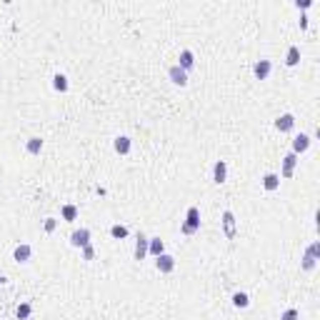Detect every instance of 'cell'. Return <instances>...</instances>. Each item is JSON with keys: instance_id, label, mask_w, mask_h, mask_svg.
I'll list each match as a JSON object with an SVG mask.
<instances>
[{"instance_id": "27", "label": "cell", "mask_w": 320, "mask_h": 320, "mask_svg": "<svg viewBox=\"0 0 320 320\" xmlns=\"http://www.w3.org/2000/svg\"><path fill=\"white\" fill-rule=\"evenodd\" d=\"M55 228H58V220H55V218H48V220H45V233H53Z\"/></svg>"}, {"instance_id": "2", "label": "cell", "mask_w": 320, "mask_h": 320, "mask_svg": "<svg viewBox=\"0 0 320 320\" xmlns=\"http://www.w3.org/2000/svg\"><path fill=\"white\" fill-rule=\"evenodd\" d=\"M318 260H320V243L318 240H313L310 245H308V250H305V255H303V270H313L315 265H318Z\"/></svg>"}, {"instance_id": "21", "label": "cell", "mask_w": 320, "mask_h": 320, "mask_svg": "<svg viewBox=\"0 0 320 320\" xmlns=\"http://www.w3.org/2000/svg\"><path fill=\"white\" fill-rule=\"evenodd\" d=\"M230 300H233V305H235V308H240V310L250 305V298H248V293H233V298H230Z\"/></svg>"}, {"instance_id": "7", "label": "cell", "mask_w": 320, "mask_h": 320, "mask_svg": "<svg viewBox=\"0 0 320 320\" xmlns=\"http://www.w3.org/2000/svg\"><path fill=\"white\" fill-rule=\"evenodd\" d=\"M70 245L73 248H85V245H90V230L88 228H80V230H73L70 233Z\"/></svg>"}, {"instance_id": "1", "label": "cell", "mask_w": 320, "mask_h": 320, "mask_svg": "<svg viewBox=\"0 0 320 320\" xmlns=\"http://www.w3.org/2000/svg\"><path fill=\"white\" fill-rule=\"evenodd\" d=\"M200 230V208L198 205H190L188 213H185V220L180 225V233L183 235H195Z\"/></svg>"}, {"instance_id": "22", "label": "cell", "mask_w": 320, "mask_h": 320, "mask_svg": "<svg viewBox=\"0 0 320 320\" xmlns=\"http://www.w3.org/2000/svg\"><path fill=\"white\" fill-rule=\"evenodd\" d=\"M68 85H70V83H68V78H65L63 73H55V75H53V88H55L58 93H65Z\"/></svg>"}, {"instance_id": "20", "label": "cell", "mask_w": 320, "mask_h": 320, "mask_svg": "<svg viewBox=\"0 0 320 320\" xmlns=\"http://www.w3.org/2000/svg\"><path fill=\"white\" fill-rule=\"evenodd\" d=\"M25 150H28V155H40V150H43V140H40L38 135H35V138H28Z\"/></svg>"}, {"instance_id": "6", "label": "cell", "mask_w": 320, "mask_h": 320, "mask_svg": "<svg viewBox=\"0 0 320 320\" xmlns=\"http://www.w3.org/2000/svg\"><path fill=\"white\" fill-rule=\"evenodd\" d=\"M310 143H313V138H310L308 133H298V135L293 138V150H290V153H295V155L300 158V155L310 148Z\"/></svg>"}, {"instance_id": "24", "label": "cell", "mask_w": 320, "mask_h": 320, "mask_svg": "<svg viewBox=\"0 0 320 320\" xmlns=\"http://www.w3.org/2000/svg\"><path fill=\"white\" fill-rule=\"evenodd\" d=\"M110 235H113L115 240H123V238H128V228L120 225V223H115V225L110 228Z\"/></svg>"}, {"instance_id": "4", "label": "cell", "mask_w": 320, "mask_h": 320, "mask_svg": "<svg viewBox=\"0 0 320 320\" xmlns=\"http://www.w3.org/2000/svg\"><path fill=\"white\" fill-rule=\"evenodd\" d=\"M298 163H300V158H298L295 153H288V155L283 158V168H280V178H283V180L293 178V175H295V168H298Z\"/></svg>"}, {"instance_id": "5", "label": "cell", "mask_w": 320, "mask_h": 320, "mask_svg": "<svg viewBox=\"0 0 320 320\" xmlns=\"http://www.w3.org/2000/svg\"><path fill=\"white\" fill-rule=\"evenodd\" d=\"M168 80H170L173 85H178V88H185V85H188V73H185L183 68H178V65H170V68H168Z\"/></svg>"}, {"instance_id": "17", "label": "cell", "mask_w": 320, "mask_h": 320, "mask_svg": "<svg viewBox=\"0 0 320 320\" xmlns=\"http://www.w3.org/2000/svg\"><path fill=\"white\" fill-rule=\"evenodd\" d=\"M60 218H63L65 223H75V220H78V205L65 203L63 208H60Z\"/></svg>"}, {"instance_id": "18", "label": "cell", "mask_w": 320, "mask_h": 320, "mask_svg": "<svg viewBox=\"0 0 320 320\" xmlns=\"http://www.w3.org/2000/svg\"><path fill=\"white\" fill-rule=\"evenodd\" d=\"M163 253H165V243L160 238H150L148 240V255L158 258V255H163Z\"/></svg>"}, {"instance_id": "30", "label": "cell", "mask_w": 320, "mask_h": 320, "mask_svg": "<svg viewBox=\"0 0 320 320\" xmlns=\"http://www.w3.org/2000/svg\"><path fill=\"white\" fill-rule=\"evenodd\" d=\"M0 283H5V278H3V275H0Z\"/></svg>"}, {"instance_id": "10", "label": "cell", "mask_w": 320, "mask_h": 320, "mask_svg": "<svg viewBox=\"0 0 320 320\" xmlns=\"http://www.w3.org/2000/svg\"><path fill=\"white\" fill-rule=\"evenodd\" d=\"M270 73H273V60H268V58H263V60H258L253 65V75H255L258 80H268Z\"/></svg>"}, {"instance_id": "11", "label": "cell", "mask_w": 320, "mask_h": 320, "mask_svg": "<svg viewBox=\"0 0 320 320\" xmlns=\"http://www.w3.org/2000/svg\"><path fill=\"white\" fill-rule=\"evenodd\" d=\"M225 180H228V163L225 160H218L213 165V183L215 185H223Z\"/></svg>"}, {"instance_id": "25", "label": "cell", "mask_w": 320, "mask_h": 320, "mask_svg": "<svg viewBox=\"0 0 320 320\" xmlns=\"http://www.w3.org/2000/svg\"><path fill=\"white\" fill-rule=\"evenodd\" d=\"M280 320H300V310L298 308H288L280 313Z\"/></svg>"}, {"instance_id": "15", "label": "cell", "mask_w": 320, "mask_h": 320, "mask_svg": "<svg viewBox=\"0 0 320 320\" xmlns=\"http://www.w3.org/2000/svg\"><path fill=\"white\" fill-rule=\"evenodd\" d=\"M178 68H183V70H185V73H188V70H193V68H195V53H193V50H180V58H178Z\"/></svg>"}, {"instance_id": "16", "label": "cell", "mask_w": 320, "mask_h": 320, "mask_svg": "<svg viewBox=\"0 0 320 320\" xmlns=\"http://www.w3.org/2000/svg\"><path fill=\"white\" fill-rule=\"evenodd\" d=\"M260 183H263V188H265L268 193H273V190L280 188V175H278V173H265Z\"/></svg>"}, {"instance_id": "3", "label": "cell", "mask_w": 320, "mask_h": 320, "mask_svg": "<svg viewBox=\"0 0 320 320\" xmlns=\"http://www.w3.org/2000/svg\"><path fill=\"white\" fill-rule=\"evenodd\" d=\"M223 235L228 240H235L238 238V223H235V213L233 210H225L223 213Z\"/></svg>"}, {"instance_id": "8", "label": "cell", "mask_w": 320, "mask_h": 320, "mask_svg": "<svg viewBox=\"0 0 320 320\" xmlns=\"http://www.w3.org/2000/svg\"><path fill=\"white\" fill-rule=\"evenodd\" d=\"M155 268H158V273L170 275V273L175 270V258L170 255V253H163V255L155 258Z\"/></svg>"}, {"instance_id": "19", "label": "cell", "mask_w": 320, "mask_h": 320, "mask_svg": "<svg viewBox=\"0 0 320 320\" xmlns=\"http://www.w3.org/2000/svg\"><path fill=\"white\" fill-rule=\"evenodd\" d=\"M298 63H300V48L298 45H290L288 53H285V65L288 68H295Z\"/></svg>"}, {"instance_id": "13", "label": "cell", "mask_w": 320, "mask_h": 320, "mask_svg": "<svg viewBox=\"0 0 320 320\" xmlns=\"http://www.w3.org/2000/svg\"><path fill=\"white\" fill-rule=\"evenodd\" d=\"M148 235H143V233H138V238H135V260H145V255H148Z\"/></svg>"}, {"instance_id": "29", "label": "cell", "mask_w": 320, "mask_h": 320, "mask_svg": "<svg viewBox=\"0 0 320 320\" xmlns=\"http://www.w3.org/2000/svg\"><path fill=\"white\" fill-rule=\"evenodd\" d=\"M300 28H303V30H308V15H305V13L300 15Z\"/></svg>"}, {"instance_id": "28", "label": "cell", "mask_w": 320, "mask_h": 320, "mask_svg": "<svg viewBox=\"0 0 320 320\" xmlns=\"http://www.w3.org/2000/svg\"><path fill=\"white\" fill-rule=\"evenodd\" d=\"M310 5H313V0H295V8L298 10H308Z\"/></svg>"}, {"instance_id": "14", "label": "cell", "mask_w": 320, "mask_h": 320, "mask_svg": "<svg viewBox=\"0 0 320 320\" xmlns=\"http://www.w3.org/2000/svg\"><path fill=\"white\" fill-rule=\"evenodd\" d=\"M113 148H115L118 155H128L130 150H133V140H130L128 135H118V138L113 140Z\"/></svg>"}, {"instance_id": "12", "label": "cell", "mask_w": 320, "mask_h": 320, "mask_svg": "<svg viewBox=\"0 0 320 320\" xmlns=\"http://www.w3.org/2000/svg\"><path fill=\"white\" fill-rule=\"evenodd\" d=\"M30 258H33V248H30L28 243H20V245L13 250V260H15V263H20V265H23V263H28Z\"/></svg>"}, {"instance_id": "26", "label": "cell", "mask_w": 320, "mask_h": 320, "mask_svg": "<svg viewBox=\"0 0 320 320\" xmlns=\"http://www.w3.org/2000/svg\"><path fill=\"white\" fill-rule=\"evenodd\" d=\"M80 253H83V260H93V258H95V248H93V243H90V245H85Z\"/></svg>"}, {"instance_id": "23", "label": "cell", "mask_w": 320, "mask_h": 320, "mask_svg": "<svg viewBox=\"0 0 320 320\" xmlns=\"http://www.w3.org/2000/svg\"><path fill=\"white\" fill-rule=\"evenodd\" d=\"M30 313H33V305H30V303H20V305L15 308L18 320H28V318H30Z\"/></svg>"}, {"instance_id": "9", "label": "cell", "mask_w": 320, "mask_h": 320, "mask_svg": "<svg viewBox=\"0 0 320 320\" xmlns=\"http://www.w3.org/2000/svg\"><path fill=\"white\" fill-rule=\"evenodd\" d=\"M275 130L278 133H293L295 130V115L293 113H283L275 118Z\"/></svg>"}]
</instances>
